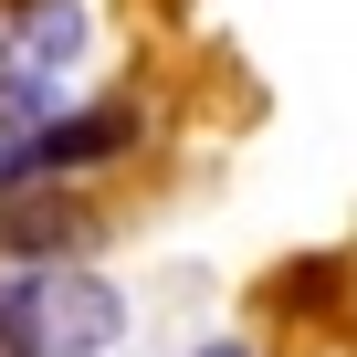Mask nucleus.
<instances>
[{
    "label": "nucleus",
    "instance_id": "nucleus-1",
    "mask_svg": "<svg viewBox=\"0 0 357 357\" xmlns=\"http://www.w3.org/2000/svg\"><path fill=\"white\" fill-rule=\"evenodd\" d=\"M126 347V294L95 263H43L32 273V357H116Z\"/></svg>",
    "mask_w": 357,
    "mask_h": 357
},
{
    "label": "nucleus",
    "instance_id": "nucleus-3",
    "mask_svg": "<svg viewBox=\"0 0 357 357\" xmlns=\"http://www.w3.org/2000/svg\"><path fill=\"white\" fill-rule=\"evenodd\" d=\"M95 200H74V178H22L0 190V263H84L95 252Z\"/></svg>",
    "mask_w": 357,
    "mask_h": 357
},
{
    "label": "nucleus",
    "instance_id": "nucleus-6",
    "mask_svg": "<svg viewBox=\"0 0 357 357\" xmlns=\"http://www.w3.org/2000/svg\"><path fill=\"white\" fill-rule=\"evenodd\" d=\"M211 357H242V347H231V336H221V347H211Z\"/></svg>",
    "mask_w": 357,
    "mask_h": 357
},
{
    "label": "nucleus",
    "instance_id": "nucleus-5",
    "mask_svg": "<svg viewBox=\"0 0 357 357\" xmlns=\"http://www.w3.org/2000/svg\"><path fill=\"white\" fill-rule=\"evenodd\" d=\"M0 357H32V273H0Z\"/></svg>",
    "mask_w": 357,
    "mask_h": 357
},
{
    "label": "nucleus",
    "instance_id": "nucleus-2",
    "mask_svg": "<svg viewBox=\"0 0 357 357\" xmlns=\"http://www.w3.org/2000/svg\"><path fill=\"white\" fill-rule=\"evenodd\" d=\"M137 137H147L137 95H105V105H63L43 137H22V158L0 168V190H22V178H95V168L137 158Z\"/></svg>",
    "mask_w": 357,
    "mask_h": 357
},
{
    "label": "nucleus",
    "instance_id": "nucleus-4",
    "mask_svg": "<svg viewBox=\"0 0 357 357\" xmlns=\"http://www.w3.org/2000/svg\"><path fill=\"white\" fill-rule=\"evenodd\" d=\"M84 0H0V74H63L84 63Z\"/></svg>",
    "mask_w": 357,
    "mask_h": 357
}]
</instances>
